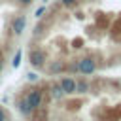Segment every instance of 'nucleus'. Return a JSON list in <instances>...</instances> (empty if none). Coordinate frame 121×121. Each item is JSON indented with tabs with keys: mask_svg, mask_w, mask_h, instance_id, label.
I'll use <instances>...</instances> for the list:
<instances>
[{
	"mask_svg": "<svg viewBox=\"0 0 121 121\" xmlns=\"http://www.w3.org/2000/svg\"><path fill=\"white\" fill-rule=\"evenodd\" d=\"M87 91H89L87 81H76V93H87Z\"/></svg>",
	"mask_w": 121,
	"mask_h": 121,
	"instance_id": "9d476101",
	"label": "nucleus"
},
{
	"mask_svg": "<svg viewBox=\"0 0 121 121\" xmlns=\"http://www.w3.org/2000/svg\"><path fill=\"white\" fill-rule=\"evenodd\" d=\"M0 121H8V112L0 106Z\"/></svg>",
	"mask_w": 121,
	"mask_h": 121,
	"instance_id": "4468645a",
	"label": "nucleus"
},
{
	"mask_svg": "<svg viewBox=\"0 0 121 121\" xmlns=\"http://www.w3.org/2000/svg\"><path fill=\"white\" fill-rule=\"evenodd\" d=\"M21 59H23V49H17L15 55H13V59H11V66L13 68H19L21 66Z\"/></svg>",
	"mask_w": 121,
	"mask_h": 121,
	"instance_id": "0eeeda50",
	"label": "nucleus"
},
{
	"mask_svg": "<svg viewBox=\"0 0 121 121\" xmlns=\"http://www.w3.org/2000/svg\"><path fill=\"white\" fill-rule=\"evenodd\" d=\"M17 2H19L21 6H30V4L34 2V0H17Z\"/></svg>",
	"mask_w": 121,
	"mask_h": 121,
	"instance_id": "2eb2a0df",
	"label": "nucleus"
},
{
	"mask_svg": "<svg viewBox=\"0 0 121 121\" xmlns=\"http://www.w3.org/2000/svg\"><path fill=\"white\" fill-rule=\"evenodd\" d=\"M17 110H19V112H21L23 115H26V117L34 113V108H32L30 104H28V100H26V98H21V100L17 102Z\"/></svg>",
	"mask_w": 121,
	"mask_h": 121,
	"instance_id": "423d86ee",
	"label": "nucleus"
},
{
	"mask_svg": "<svg viewBox=\"0 0 121 121\" xmlns=\"http://www.w3.org/2000/svg\"><path fill=\"white\" fill-rule=\"evenodd\" d=\"M28 62H30L34 68L45 66V53H43L42 49H38V47L30 49V51H28Z\"/></svg>",
	"mask_w": 121,
	"mask_h": 121,
	"instance_id": "f03ea898",
	"label": "nucleus"
},
{
	"mask_svg": "<svg viewBox=\"0 0 121 121\" xmlns=\"http://www.w3.org/2000/svg\"><path fill=\"white\" fill-rule=\"evenodd\" d=\"M25 26H26V17H25V15H15V17L11 19V30H13L15 36L23 34V32H25Z\"/></svg>",
	"mask_w": 121,
	"mask_h": 121,
	"instance_id": "20e7f679",
	"label": "nucleus"
},
{
	"mask_svg": "<svg viewBox=\"0 0 121 121\" xmlns=\"http://www.w3.org/2000/svg\"><path fill=\"white\" fill-rule=\"evenodd\" d=\"M51 96H53V98H57V100L64 96V91L60 89V85H53V87H51Z\"/></svg>",
	"mask_w": 121,
	"mask_h": 121,
	"instance_id": "6e6552de",
	"label": "nucleus"
},
{
	"mask_svg": "<svg viewBox=\"0 0 121 121\" xmlns=\"http://www.w3.org/2000/svg\"><path fill=\"white\" fill-rule=\"evenodd\" d=\"M25 98L28 100V104H30L34 110H38V108L42 106V98H43V93H42V89H40V87H34V89H30V91L25 95Z\"/></svg>",
	"mask_w": 121,
	"mask_h": 121,
	"instance_id": "7ed1b4c3",
	"label": "nucleus"
},
{
	"mask_svg": "<svg viewBox=\"0 0 121 121\" xmlns=\"http://www.w3.org/2000/svg\"><path fill=\"white\" fill-rule=\"evenodd\" d=\"M62 68H64L62 60H55V62H53V64L49 66V72H51V74H57V72H60Z\"/></svg>",
	"mask_w": 121,
	"mask_h": 121,
	"instance_id": "1a4fd4ad",
	"label": "nucleus"
},
{
	"mask_svg": "<svg viewBox=\"0 0 121 121\" xmlns=\"http://www.w3.org/2000/svg\"><path fill=\"white\" fill-rule=\"evenodd\" d=\"M78 2H79V0H60V6H64V8H74V6H78Z\"/></svg>",
	"mask_w": 121,
	"mask_h": 121,
	"instance_id": "9b49d317",
	"label": "nucleus"
},
{
	"mask_svg": "<svg viewBox=\"0 0 121 121\" xmlns=\"http://www.w3.org/2000/svg\"><path fill=\"white\" fill-rule=\"evenodd\" d=\"M74 68H76L79 74H83V76H91V74H95V70H96V60H95L93 57H81Z\"/></svg>",
	"mask_w": 121,
	"mask_h": 121,
	"instance_id": "f257e3e1",
	"label": "nucleus"
},
{
	"mask_svg": "<svg viewBox=\"0 0 121 121\" xmlns=\"http://www.w3.org/2000/svg\"><path fill=\"white\" fill-rule=\"evenodd\" d=\"M59 85H60V89L64 91V95H76V79H74V78L64 76V78H60Z\"/></svg>",
	"mask_w": 121,
	"mask_h": 121,
	"instance_id": "39448f33",
	"label": "nucleus"
},
{
	"mask_svg": "<svg viewBox=\"0 0 121 121\" xmlns=\"http://www.w3.org/2000/svg\"><path fill=\"white\" fill-rule=\"evenodd\" d=\"M45 11H47V8H45V4H43V6H40V8L36 9V13H34V15L40 19V17H43V13H45Z\"/></svg>",
	"mask_w": 121,
	"mask_h": 121,
	"instance_id": "f8f14e48",
	"label": "nucleus"
},
{
	"mask_svg": "<svg viewBox=\"0 0 121 121\" xmlns=\"http://www.w3.org/2000/svg\"><path fill=\"white\" fill-rule=\"evenodd\" d=\"M2 68H4V57L0 55V72H2Z\"/></svg>",
	"mask_w": 121,
	"mask_h": 121,
	"instance_id": "dca6fc26",
	"label": "nucleus"
},
{
	"mask_svg": "<svg viewBox=\"0 0 121 121\" xmlns=\"http://www.w3.org/2000/svg\"><path fill=\"white\" fill-rule=\"evenodd\" d=\"M26 79H28V81H38V74H36V72H28V74H26Z\"/></svg>",
	"mask_w": 121,
	"mask_h": 121,
	"instance_id": "ddd939ff",
	"label": "nucleus"
}]
</instances>
